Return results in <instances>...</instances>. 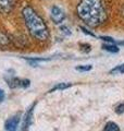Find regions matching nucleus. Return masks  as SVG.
<instances>
[{
	"label": "nucleus",
	"instance_id": "obj_1",
	"mask_svg": "<svg viewBox=\"0 0 124 131\" xmlns=\"http://www.w3.org/2000/svg\"><path fill=\"white\" fill-rule=\"evenodd\" d=\"M76 14L83 23L89 27H99L108 20L105 3L102 0H80Z\"/></svg>",
	"mask_w": 124,
	"mask_h": 131
},
{
	"label": "nucleus",
	"instance_id": "obj_2",
	"mask_svg": "<svg viewBox=\"0 0 124 131\" xmlns=\"http://www.w3.org/2000/svg\"><path fill=\"white\" fill-rule=\"evenodd\" d=\"M22 16L24 24L33 38L38 42H46L49 39L50 33L47 24L34 8L31 6H25L22 9Z\"/></svg>",
	"mask_w": 124,
	"mask_h": 131
},
{
	"label": "nucleus",
	"instance_id": "obj_3",
	"mask_svg": "<svg viewBox=\"0 0 124 131\" xmlns=\"http://www.w3.org/2000/svg\"><path fill=\"white\" fill-rule=\"evenodd\" d=\"M5 80L10 89H26L31 85V81L18 77H6Z\"/></svg>",
	"mask_w": 124,
	"mask_h": 131
},
{
	"label": "nucleus",
	"instance_id": "obj_4",
	"mask_svg": "<svg viewBox=\"0 0 124 131\" xmlns=\"http://www.w3.org/2000/svg\"><path fill=\"white\" fill-rule=\"evenodd\" d=\"M37 102H34L28 109L25 112L24 116L22 117V127H21V131H28L33 124V118H34V110Z\"/></svg>",
	"mask_w": 124,
	"mask_h": 131
},
{
	"label": "nucleus",
	"instance_id": "obj_5",
	"mask_svg": "<svg viewBox=\"0 0 124 131\" xmlns=\"http://www.w3.org/2000/svg\"><path fill=\"white\" fill-rule=\"evenodd\" d=\"M20 122H21V115L20 114H15L13 116L9 117L5 121L3 131H18Z\"/></svg>",
	"mask_w": 124,
	"mask_h": 131
},
{
	"label": "nucleus",
	"instance_id": "obj_6",
	"mask_svg": "<svg viewBox=\"0 0 124 131\" xmlns=\"http://www.w3.org/2000/svg\"><path fill=\"white\" fill-rule=\"evenodd\" d=\"M50 19L55 24H62L65 20V13L59 6H52L50 8Z\"/></svg>",
	"mask_w": 124,
	"mask_h": 131
},
{
	"label": "nucleus",
	"instance_id": "obj_7",
	"mask_svg": "<svg viewBox=\"0 0 124 131\" xmlns=\"http://www.w3.org/2000/svg\"><path fill=\"white\" fill-rule=\"evenodd\" d=\"M16 0H0V13L8 14L14 9Z\"/></svg>",
	"mask_w": 124,
	"mask_h": 131
},
{
	"label": "nucleus",
	"instance_id": "obj_8",
	"mask_svg": "<svg viewBox=\"0 0 124 131\" xmlns=\"http://www.w3.org/2000/svg\"><path fill=\"white\" fill-rule=\"evenodd\" d=\"M24 60H26L27 62H30L33 67H36L37 63L39 62H46V61H49L53 59L52 57H22Z\"/></svg>",
	"mask_w": 124,
	"mask_h": 131
},
{
	"label": "nucleus",
	"instance_id": "obj_9",
	"mask_svg": "<svg viewBox=\"0 0 124 131\" xmlns=\"http://www.w3.org/2000/svg\"><path fill=\"white\" fill-rule=\"evenodd\" d=\"M72 85H73V84L70 83V82H61V83L56 84L52 89L49 90L48 93H53V92H57V91H63V90H67V89H69V88H71Z\"/></svg>",
	"mask_w": 124,
	"mask_h": 131
},
{
	"label": "nucleus",
	"instance_id": "obj_10",
	"mask_svg": "<svg viewBox=\"0 0 124 131\" xmlns=\"http://www.w3.org/2000/svg\"><path fill=\"white\" fill-rule=\"evenodd\" d=\"M101 48H102L105 51L111 52V54H117V52L120 51V48L118 47V45H115V44H110V43L103 44Z\"/></svg>",
	"mask_w": 124,
	"mask_h": 131
},
{
	"label": "nucleus",
	"instance_id": "obj_11",
	"mask_svg": "<svg viewBox=\"0 0 124 131\" xmlns=\"http://www.w3.org/2000/svg\"><path fill=\"white\" fill-rule=\"evenodd\" d=\"M10 45V37L6 33L0 32V47H7Z\"/></svg>",
	"mask_w": 124,
	"mask_h": 131
},
{
	"label": "nucleus",
	"instance_id": "obj_12",
	"mask_svg": "<svg viewBox=\"0 0 124 131\" xmlns=\"http://www.w3.org/2000/svg\"><path fill=\"white\" fill-rule=\"evenodd\" d=\"M109 74H112V75L124 74V63H121V64L115 66L114 68H112V69H111V70L109 71Z\"/></svg>",
	"mask_w": 124,
	"mask_h": 131
},
{
	"label": "nucleus",
	"instance_id": "obj_13",
	"mask_svg": "<svg viewBox=\"0 0 124 131\" xmlns=\"http://www.w3.org/2000/svg\"><path fill=\"white\" fill-rule=\"evenodd\" d=\"M103 131H120V127L118 126V124H115L113 121H109L107 122Z\"/></svg>",
	"mask_w": 124,
	"mask_h": 131
},
{
	"label": "nucleus",
	"instance_id": "obj_14",
	"mask_svg": "<svg viewBox=\"0 0 124 131\" xmlns=\"http://www.w3.org/2000/svg\"><path fill=\"white\" fill-rule=\"evenodd\" d=\"M93 69L92 64H78L75 67V70L78 72H88Z\"/></svg>",
	"mask_w": 124,
	"mask_h": 131
},
{
	"label": "nucleus",
	"instance_id": "obj_15",
	"mask_svg": "<svg viewBox=\"0 0 124 131\" xmlns=\"http://www.w3.org/2000/svg\"><path fill=\"white\" fill-rule=\"evenodd\" d=\"M80 28H81V31L84 33V34H86V35H88V36H90V37H96V35L94 34V33L89 30V28H87V27H85V26H80Z\"/></svg>",
	"mask_w": 124,
	"mask_h": 131
},
{
	"label": "nucleus",
	"instance_id": "obj_16",
	"mask_svg": "<svg viewBox=\"0 0 124 131\" xmlns=\"http://www.w3.org/2000/svg\"><path fill=\"white\" fill-rule=\"evenodd\" d=\"M114 112H115V114H118V115L124 114V103H120L117 107H115Z\"/></svg>",
	"mask_w": 124,
	"mask_h": 131
},
{
	"label": "nucleus",
	"instance_id": "obj_17",
	"mask_svg": "<svg viewBox=\"0 0 124 131\" xmlns=\"http://www.w3.org/2000/svg\"><path fill=\"white\" fill-rule=\"evenodd\" d=\"M99 38L102 39L103 42H106V43H110V44H114L115 43V40L112 37H110V36H100Z\"/></svg>",
	"mask_w": 124,
	"mask_h": 131
},
{
	"label": "nucleus",
	"instance_id": "obj_18",
	"mask_svg": "<svg viewBox=\"0 0 124 131\" xmlns=\"http://www.w3.org/2000/svg\"><path fill=\"white\" fill-rule=\"evenodd\" d=\"M6 100V93L3 92V90L0 89V103H2Z\"/></svg>",
	"mask_w": 124,
	"mask_h": 131
},
{
	"label": "nucleus",
	"instance_id": "obj_19",
	"mask_svg": "<svg viewBox=\"0 0 124 131\" xmlns=\"http://www.w3.org/2000/svg\"><path fill=\"white\" fill-rule=\"evenodd\" d=\"M61 31L63 32L65 35H70V34H71V32H70V30H69L68 26H62V27H61Z\"/></svg>",
	"mask_w": 124,
	"mask_h": 131
},
{
	"label": "nucleus",
	"instance_id": "obj_20",
	"mask_svg": "<svg viewBox=\"0 0 124 131\" xmlns=\"http://www.w3.org/2000/svg\"><path fill=\"white\" fill-rule=\"evenodd\" d=\"M118 45H120V46H124V40H121V42H119Z\"/></svg>",
	"mask_w": 124,
	"mask_h": 131
},
{
	"label": "nucleus",
	"instance_id": "obj_21",
	"mask_svg": "<svg viewBox=\"0 0 124 131\" xmlns=\"http://www.w3.org/2000/svg\"><path fill=\"white\" fill-rule=\"evenodd\" d=\"M121 14H122L123 18H124V6L122 7V9H121Z\"/></svg>",
	"mask_w": 124,
	"mask_h": 131
}]
</instances>
